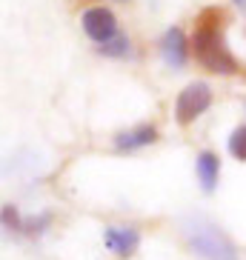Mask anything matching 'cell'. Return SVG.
<instances>
[{"label": "cell", "mask_w": 246, "mask_h": 260, "mask_svg": "<svg viewBox=\"0 0 246 260\" xmlns=\"http://www.w3.org/2000/svg\"><path fill=\"white\" fill-rule=\"evenodd\" d=\"M158 140V129L152 123H140L135 129H126L115 138V146L120 152H132V149H143V146H152Z\"/></svg>", "instance_id": "7"}, {"label": "cell", "mask_w": 246, "mask_h": 260, "mask_svg": "<svg viewBox=\"0 0 246 260\" xmlns=\"http://www.w3.org/2000/svg\"><path fill=\"white\" fill-rule=\"evenodd\" d=\"M229 152L238 157V160H246V126H238L229 138Z\"/></svg>", "instance_id": "10"}, {"label": "cell", "mask_w": 246, "mask_h": 260, "mask_svg": "<svg viewBox=\"0 0 246 260\" xmlns=\"http://www.w3.org/2000/svg\"><path fill=\"white\" fill-rule=\"evenodd\" d=\"M235 6H240V9H246V0H235Z\"/></svg>", "instance_id": "12"}, {"label": "cell", "mask_w": 246, "mask_h": 260, "mask_svg": "<svg viewBox=\"0 0 246 260\" xmlns=\"http://www.w3.org/2000/svg\"><path fill=\"white\" fill-rule=\"evenodd\" d=\"M180 235L200 260H238L235 243L215 223L200 217V214H189V217L180 220Z\"/></svg>", "instance_id": "2"}, {"label": "cell", "mask_w": 246, "mask_h": 260, "mask_svg": "<svg viewBox=\"0 0 246 260\" xmlns=\"http://www.w3.org/2000/svg\"><path fill=\"white\" fill-rule=\"evenodd\" d=\"M161 57L169 69H183L186 66V57H189V43H186L183 31L172 26L166 29V35L161 38Z\"/></svg>", "instance_id": "5"}, {"label": "cell", "mask_w": 246, "mask_h": 260, "mask_svg": "<svg viewBox=\"0 0 246 260\" xmlns=\"http://www.w3.org/2000/svg\"><path fill=\"white\" fill-rule=\"evenodd\" d=\"M103 243H106V249L115 252L117 257H132L140 246V235H138V229H132V226H109V229L103 232Z\"/></svg>", "instance_id": "6"}, {"label": "cell", "mask_w": 246, "mask_h": 260, "mask_svg": "<svg viewBox=\"0 0 246 260\" xmlns=\"http://www.w3.org/2000/svg\"><path fill=\"white\" fill-rule=\"evenodd\" d=\"M123 3H126V0H123Z\"/></svg>", "instance_id": "14"}, {"label": "cell", "mask_w": 246, "mask_h": 260, "mask_svg": "<svg viewBox=\"0 0 246 260\" xmlns=\"http://www.w3.org/2000/svg\"><path fill=\"white\" fill-rule=\"evenodd\" d=\"M209 106H212V89H209V83L195 80V83H189L183 92L177 94V100H175V120L180 123V126H189V123H192L195 117L203 115Z\"/></svg>", "instance_id": "3"}, {"label": "cell", "mask_w": 246, "mask_h": 260, "mask_svg": "<svg viewBox=\"0 0 246 260\" xmlns=\"http://www.w3.org/2000/svg\"><path fill=\"white\" fill-rule=\"evenodd\" d=\"M195 169H198V180L203 191H215L218 186V175H221V157L215 152H200L198 160H195Z\"/></svg>", "instance_id": "8"}, {"label": "cell", "mask_w": 246, "mask_h": 260, "mask_svg": "<svg viewBox=\"0 0 246 260\" xmlns=\"http://www.w3.org/2000/svg\"><path fill=\"white\" fill-rule=\"evenodd\" d=\"M80 23H83V31L89 35V38L95 40V43H109L112 38H117L120 31H117V20L115 15L109 12V9L103 6H92V9H86L83 17H80Z\"/></svg>", "instance_id": "4"}, {"label": "cell", "mask_w": 246, "mask_h": 260, "mask_svg": "<svg viewBox=\"0 0 246 260\" xmlns=\"http://www.w3.org/2000/svg\"><path fill=\"white\" fill-rule=\"evenodd\" d=\"M3 220H6L9 229L23 232V220H20V214H17V209H15V206H3Z\"/></svg>", "instance_id": "11"}, {"label": "cell", "mask_w": 246, "mask_h": 260, "mask_svg": "<svg viewBox=\"0 0 246 260\" xmlns=\"http://www.w3.org/2000/svg\"><path fill=\"white\" fill-rule=\"evenodd\" d=\"M98 52L106 54V57H123V54L129 52V38H126V35H117V38H112L109 43L98 46Z\"/></svg>", "instance_id": "9"}, {"label": "cell", "mask_w": 246, "mask_h": 260, "mask_svg": "<svg viewBox=\"0 0 246 260\" xmlns=\"http://www.w3.org/2000/svg\"><path fill=\"white\" fill-rule=\"evenodd\" d=\"M152 3H155V6H158V3H161V0H152Z\"/></svg>", "instance_id": "13"}, {"label": "cell", "mask_w": 246, "mask_h": 260, "mask_svg": "<svg viewBox=\"0 0 246 260\" xmlns=\"http://www.w3.org/2000/svg\"><path fill=\"white\" fill-rule=\"evenodd\" d=\"M223 23H226L223 9H203L198 15V23H195L192 52H195V60L212 75H238L240 63L235 60V54L226 46Z\"/></svg>", "instance_id": "1"}]
</instances>
